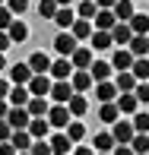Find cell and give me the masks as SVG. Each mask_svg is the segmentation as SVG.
Here are the masks:
<instances>
[{
    "instance_id": "27",
    "label": "cell",
    "mask_w": 149,
    "mask_h": 155,
    "mask_svg": "<svg viewBox=\"0 0 149 155\" xmlns=\"http://www.w3.org/2000/svg\"><path fill=\"white\" fill-rule=\"evenodd\" d=\"M114 16H117V22H130V19L137 16V10H133V3H130V0H117Z\"/></svg>"
},
{
    "instance_id": "21",
    "label": "cell",
    "mask_w": 149,
    "mask_h": 155,
    "mask_svg": "<svg viewBox=\"0 0 149 155\" xmlns=\"http://www.w3.org/2000/svg\"><path fill=\"white\" fill-rule=\"evenodd\" d=\"M137 108H140V98L133 92H124L117 98V111H120V114H137Z\"/></svg>"
},
{
    "instance_id": "3",
    "label": "cell",
    "mask_w": 149,
    "mask_h": 155,
    "mask_svg": "<svg viewBox=\"0 0 149 155\" xmlns=\"http://www.w3.org/2000/svg\"><path fill=\"white\" fill-rule=\"evenodd\" d=\"M73 63H70V57H60V60H54V67H51V79L54 82H70L73 79Z\"/></svg>"
},
{
    "instance_id": "17",
    "label": "cell",
    "mask_w": 149,
    "mask_h": 155,
    "mask_svg": "<svg viewBox=\"0 0 149 155\" xmlns=\"http://www.w3.org/2000/svg\"><path fill=\"white\" fill-rule=\"evenodd\" d=\"M6 101L13 104V108H25V104L32 101V92H29V86H13V92H10V98Z\"/></svg>"
},
{
    "instance_id": "34",
    "label": "cell",
    "mask_w": 149,
    "mask_h": 155,
    "mask_svg": "<svg viewBox=\"0 0 149 155\" xmlns=\"http://www.w3.org/2000/svg\"><path fill=\"white\" fill-rule=\"evenodd\" d=\"M130 29H133V35H149V16L146 13H137L130 19Z\"/></svg>"
},
{
    "instance_id": "45",
    "label": "cell",
    "mask_w": 149,
    "mask_h": 155,
    "mask_svg": "<svg viewBox=\"0 0 149 155\" xmlns=\"http://www.w3.org/2000/svg\"><path fill=\"white\" fill-rule=\"evenodd\" d=\"M10 108H13V104L6 101V98H0V120H6V117H10Z\"/></svg>"
},
{
    "instance_id": "54",
    "label": "cell",
    "mask_w": 149,
    "mask_h": 155,
    "mask_svg": "<svg viewBox=\"0 0 149 155\" xmlns=\"http://www.w3.org/2000/svg\"><path fill=\"white\" fill-rule=\"evenodd\" d=\"M19 155H32V152H19Z\"/></svg>"
},
{
    "instance_id": "28",
    "label": "cell",
    "mask_w": 149,
    "mask_h": 155,
    "mask_svg": "<svg viewBox=\"0 0 149 155\" xmlns=\"http://www.w3.org/2000/svg\"><path fill=\"white\" fill-rule=\"evenodd\" d=\"M117 117H120L117 101H108V104H102V108H98V120H105V124H117Z\"/></svg>"
},
{
    "instance_id": "25",
    "label": "cell",
    "mask_w": 149,
    "mask_h": 155,
    "mask_svg": "<svg viewBox=\"0 0 149 155\" xmlns=\"http://www.w3.org/2000/svg\"><path fill=\"white\" fill-rule=\"evenodd\" d=\"M25 108H29V114H32V117H48L51 104H48V98H38V95H32V101L25 104Z\"/></svg>"
},
{
    "instance_id": "53",
    "label": "cell",
    "mask_w": 149,
    "mask_h": 155,
    "mask_svg": "<svg viewBox=\"0 0 149 155\" xmlns=\"http://www.w3.org/2000/svg\"><path fill=\"white\" fill-rule=\"evenodd\" d=\"M57 6H70V0H57Z\"/></svg>"
},
{
    "instance_id": "50",
    "label": "cell",
    "mask_w": 149,
    "mask_h": 155,
    "mask_svg": "<svg viewBox=\"0 0 149 155\" xmlns=\"http://www.w3.org/2000/svg\"><path fill=\"white\" fill-rule=\"evenodd\" d=\"M10 45H13V41H10V35H6V32H0V54H3Z\"/></svg>"
},
{
    "instance_id": "19",
    "label": "cell",
    "mask_w": 149,
    "mask_h": 155,
    "mask_svg": "<svg viewBox=\"0 0 149 155\" xmlns=\"http://www.w3.org/2000/svg\"><path fill=\"white\" fill-rule=\"evenodd\" d=\"M48 143H51L54 155H70V149H73V143H70V136H67V133H54Z\"/></svg>"
},
{
    "instance_id": "31",
    "label": "cell",
    "mask_w": 149,
    "mask_h": 155,
    "mask_svg": "<svg viewBox=\"0 0 149 155\" xmlns=\"http://www.w3.org/2000/svg\"><path fill=\"white\" fill-rule=\"evenodd\" d=\"M67 108H70V114H73V117H83V114L89 111V101H86V95H73Z\"/></svg>"
},
{
    "instance_id": "4",
    "label": "cell",
    "mask_w": 149,
    "mask_h": 155,
    "mask_svg": "<svg viewBox=\"0 0 149 155\" xmlns=\"http://www.w3.org/2000/svg\"><path fill=\"white\" fill-rule=\"evenodd\" d=\"M29 67H32V73H35V76H51V67H54V60L48 57L45 51H35L32 57H29Z\"/></svg>"
},
{
    "instance_id": "23",
    "label": "cell",
    "mask_w": 149,
    "mask_h": 155,
    "mask_svg": "<svg viewBox=\"0 0 149 155\" xmlns=\"http://www.w3.org/2000/svg\"><path fill=\"white\" fill-rule=\"evenodd\" d=\"M6 35H10V41H13V45H22V41L29 38V25H25V22H19V19H16V22H13L10 29H6Z\"/></svg>"
},
{
    "instance_id": "5",
    "label": "cell",
    "mask_w": 149,
    "mask_h": 155,
    "mask_svg": "<svg viewBox=\"0 0 149 155\" xmlns=\"http://www.w3.org/2000/svg\"><path fill=\"white\" fill-rule=\"evenodd\" d=\"M32 67H29V63H13V67H10V82H13V86H29V82H32Z\"/></svg>"
},
{
    "instance_id": "29",
    "label": "cell",
    "mask_w": 149,
    "mask_h": 155,
    "mask_svg": "<svg viewBox=\"0 0 149 155\" xmlns=\"http://www.w3.org/2000/svg\"><path fill=\"white\" fill-rule=\"evenodd\" d=\"M133 76H137L140 82H149V57H137L133 60V70H130Z\"/></svg>"
},
{
    "instance_id": "43",
    "label": "cell",
    "mask_w": 149,
    "mask_h": 155,
    "mask_svg": "<svg viewBox=\"0 0 149 155\" xmlns=\"http://www.w3.org/2000/svg\"><path fill=\"white\" fill-rule=\"evenodd\" d=\"M133 95L140 98V104H149V82H140V86H137V92H133Z\"/></svg>"
},
{
    "instance_id": "30",
    "label": "cell",
    "mask_w": 149,
    "mask_h": 155,
    "mask_svg": "<svg viewBox=\"0 0 149 155\" xmlns=\"http://www.w3.org/2000/svg\"><path fill=\"white\" fill-rule=\"evenodd\" d=\"M111 45H114L111 32H92V48H95V51H108Z\"/></svg>"
},
{
    "instance_id": "12",
    "label": "cell",
    "mask_w": 149,
    "mask_h": 155,
    "mask_svg": "<svg viewBox=\"0 0 149 155\" xmlns=\"http://www.w3.org/2000/svg\"><path fill=\"white\" fill-rule=\"evenodd\" d=\"M10 143L16 146V152H32V146H35V139H32V133H29V130H13V136H10Z\"/></svg>"
},
{
    "instance_id": "47",
    "label": "cell",
    "mask_w": 149,
    "mask_h": 155,
    "mask_svg": "<svg viewBox=\"0 0 149 155\" xmlns=\"http://www.w3.org/2000/svg\"><path fill=\"white\" fill-rule=\"evenodd\" d=\"M10 92H13V86L6 79H0V98H10Z\"/></svg>"
},
{
    "instance_id": "51",
    "label": "cell",
    "mask_w": 149,
    "mask_h": 155,
    "mask_svg": "<svg viewBox=\"0 0 149 155\" xmlns=\"http://www.w3.org/2000/svg\"><path fill=\"white\" fill-rule=\"evenodd\" d=\"M73 155H95V152H92L89 146H76V149H73Z\"/></svg>"
},
{
    "instance_id": "11",
    "label": "cell",
    "mask_w": 149,
    "mask_h": 155,
    "mask_svg": "<svg viewBox=\"0 0 149 155\" xmlns=\"http://www.w3.org/2000/svg\"><path fill=\"white\" fill-rule=\"evenodd\" d=\"M70 86H73V92H76V95L89 92V89H92V73H89V70H76L73 79H70Z\"/></svg>"
},
{
    "instance_id": "1",
    "label": "cell",
    "mask_w": 149,
    "mask_h": 155,
    "mask_svg": "<svg viewBox=\"0 0 149 155\" xmlns=\"http://www.w3.org/2000/svg\"><path fill=\"white\" fill-rule=\"evenodd\" d=\"M111 136H114L117 146H130L133 136H137V130H133V120H117L114 127H111Z\"/></svg>"
},
{
    "instance_id": "22",
    "label": "cell",
    "mask_w": 149,
    "mask_h": 155,
    "mask_svg": "<svg viewBox=\"0 0 149 155\" xmlns=\"http://www.w3.org/2000/svg\"><path fill=\"white\" fill-rule=\"evenodd\" d=\"M114 95H117V86H114V82H98V86H95V98L102 104L114 101Z\"/></svg>"
},
{
    "instance_id": "40",
    "label": "cell",
    "mask_w": 149,
    "mask_h": 155,
    "mask_svg": "<svg viewBox=\"0 0 149 155\" xmlns=\"http://www.w3.org/2000/svg\"><path fill=\"white\" fill-rule=\"evenodd\" d=\"M16 22V19H13V13H10V6H0V32H6L10 29V25Z\"/></svg>"
},
{
    "instance_id": "55",
    "label": "cell",
    "mask_w": 149,
    "mask_h": 155,
    "mask_svg": "<svg viewBox=\"0 0 149 155\" xmlns=\"http://www.w3.org/2000/svg\"><path fill=\"white\" fill-rule=\"evenodd\" d=\"M3 3H6V0H0V6H3Z\"/></svg>"
},
{
    "instance_id": "35",
    "label": "cell",
    "mask_w": 149,
    "mask_h": 155,
    "mask_svg": "<svg viewBox=\"0 0 149 155\" xmlns=\"http://www.w3.org/2000/svg\"><path fill=\"white\" fill-rule=\"evenodd\" d=\"M57 10H60L57 0H41V3H38V16L41 19H51V22H54V16H57Z\"/></svg>"
},
{
    "instance_id": "32",
    "label": "cell",
    "mask_w": 149,
    "mask_h": 155,
    "mask_svg": "<svg viewBox=\"0 0 149 155\" xmlns=\"http://www.w3.org/2000/svg\"><path fill=\"white\" fill-rule=\"evenodd\" d=\"M114 136L111 133H95V152H114Z\"/></svg>"
},
{
    "instance_id": "37",
    "label": "cell",
    "mask_w": 149,
    "mask_h": 155,
    "mask_svg": "<svg viewBox=\"0 0 149 155\" xmlns=\"http://www.w3.org/2000/svg\"><path fill=\"white\" fill-rule=\"evenodd\" d=\"M130 149L137 152V155H149V133H137L133 143H130Z\"/></svg>"
},
{
    "instance_id": "36",
    "label": "cell",
    "mask_w": 149,
    "mask_h": 155,
    "mask_svg": "<svg viewBox=\"0 0 149 155\" xmlns=\"http://www.w3.org/2000/svg\"><path fill=\"white\" fill-rule=\"evenodd\" d=\"M76 13H80V19H89V22H92V19L98 16V3H95V0H83Z\"/></svg>"
},
{
    "instance_id": "46",
    "label": "cell",
    "mask_w": 149,
    "mask_h": 155,
    "mask_svg": "<svg viewBox=\"0 0 149 155\" xmlns=\"http://www.w3.org/2000/svg\"><path fill=\"white\" fill-rule=\"evenodd\" d=\"M0 155H19V152H16L13 143H0Z\"/></svg>"
},
{
    "instance_id": "10",
    "label": "cell",
    "mask_w": 149,
    "mask_h": 155,
    "mask_svg": "<svg viewBox=\"0 0 149 155\" xmlns=\"http://www.w3.org/2000/svg\"><path fill=\"white\" fill-rule=\"evenodd\" d=\"M73 86L70 82H54V89H51V101L54 104H70V98H73Z\"/></svg>"
},
{
    "instance_id": "15",
    "label": "cell",
    "mask_w": 149,
    "mask_h": 155,
    "mask_svg": "<svg viewBox=\"0 0 149 155\" xmlns=\"http://www.w3.org/2000/svg\"><path fill=\"white\" fill-rule=\"evenodd\" d=\"M54 22H57V29H60V32H70V29H73V22H76L73 6H60L57 16H54Z\"/></svg>"
},
{
    "instance_id": "9",
    "label": "cell",
    "mask_w": 149,
    "mask_h": 155,
    "mask_svg": "<svg viewBox=\"0 0 149 155\" xmlns=\"http://www.w3.org/2000/svg\"><path fill=\"white\" fill-rule=\"evenodd\" d=\"M51 89H54V79H51V76H32V82H29V92L38 95V98L51 95Z\"/></svg>"
},
{
    "instance_id": "48",
    "label": "cell",
    "mask_w": 149,
    "mask_h": 155,
    "mask_svg": "<svg viewBox=\"0 0 149 155\" xmlns=\"http://www.w3.org/2000/svg\"><path fill=\"white\" fill-rule=\"evenodd\" d=\"M111 155H137V152H133L130 146H114V152H111Z\"/></svg>"
},
{
    "instance_id": "44",
    "label": "cell",
    "mask_w": 149,
    "mask_h": 155,
    "mask_svg": "<svg viewBox=\"0 0 149 155\" xmlns=\"http://www.w3.org/2000/svg\"><path fill=\"white\" fill-rule=\"evenodd\" d=\"M10 136H13V127L6 120H0V143H10Z\"/></svg>"
},
{
    "instance_id": "14",
    "label": "cell",
    "mask_w": 149,
    "mask_h": 155,
    "mask_svg": "<svg viewBox=\"0 0 149 155\" xmlns=\"http://www.w3.org/2000/svg\"><path fill=\"white\" fill-rule=\"evenodd\" d=\"M114 86H117V92L124 95V92H137V86H140V79L130 73V70H124V73H117V79H114Z\"/></svg>"
},
{
    "instance_id": "52",
    "label": "cell",
    "mask_w": 149,
    "mask_h": 155,
    "mask_svg": "<svg viewBox=\"0 0 149 155\" xmlns=\"http://www.w3.org/2000/svg\"><path fill=\"white\" fill-rule=\"evenodd\" d=\"M0 70H6V57H3V54H0Z\"/></svg>"
},
{
    "instance_id": "42",
    "label": "cell",
    "mask_w": 149,
    "mask_h": 155,
    "mask_svg": "<svg viewBox=\"0 0 149 155\" xmlns=\"http://www.w3.org/2000/svg\"><path fill=\"white\" fill-rule=\"evenodd\" d=\"M6 6H10V13H13V16H19V13H25V10H29V0H6Z\"/></svg>"
},
{
    "instance_id": "39",
    "label": "cell",
    "mask_w": 149,
    "mask_h": 155,
    "mask_svg": "<svg viewBox=\"0 0 149 155\" xmlns=\"http://www.w3.org/2000/svg\"><path fill=\"white\" fill-rule=\"evenodd\" d=\"M133 130L137 133H149V114L146 111H137V114H133Z\"/></svg>"
},
{
    "instance_id": "6",
    "label": "cell",
    "mask_w": 149,
    "mask_h": 155,
    "mask_svg": "<svg viewBox=\"0 0 149 155\" xmlns=\"http://www.w3.org/2000/svg\"><path fill=\"white\" fill-rule=\"evenodd\" d=\"M6 124H10L13 130H29V124H32L29 108H10V117H6Z\"/></svg>"
},
{
    "instance_id": "56",
    "label": "cell",
    "mask_w": 149,
    "mask_h": 155,
    "mask_svg": "<svg viewBox=\"0 0 149 155\" xmlns=\"http://www.w3.org/2000/svg\"><path fill=\"white\" fill-rule=\"evenodd\" d=\"M98 155H108V152H98Z\"/></svg>"
},
{
    "instance_id": "2",
    "label": "cell",
    "mask_w": 149,
    "mask_h": 155,
    "mask_svg": "<svg viewBox=\"0 0 149 155\" xmlns=\"http://www.w3.org/2000/svg\"><path fill=\"white\" fill-rule=\"evenodd\" d=\"M48 120H51V127H57V130H67V127L73 124V114H70L67 104H54V108L48 111Z\"/></svg>"
},
{
    "instance_id": "7",
    "label": "cell",
    "mask_w": 149,
    "mask_h": 155,
    "mask_svg": "<svg viewBox=\"0 0 149 155\" xmlns=\"http://www.w3.org/2000/svg\"><path fill=\"white\" fill-rule=\"evenodd\" d=\"M54 48H57L60 57H73V51H76V38H73V32H57Z\"/></svg>"
},
{
    "instance_id": "49",
    "label": "cell",
    "mask_w": 149,
    "mask_h": 155,
    "mask_svg": "<svg viewBox=\"0 0 149 155\" xmlns=\"http://www.w3.org/2000/svg\"><path fill=\"white\" fill-rule=\"evenodd\" d=\"M95 3H98V10H114L117 0H95Z\"/></svg>"
},
{
    "instance_id": "20",
    "label": "cell",
    "mask_w": 149,
    "mask_h": 155,
    "mask_svg": "<svg viewBox=\"0 0 149 155\" xmlns=\"http://www.w3.org/2000/svg\"><path fill=\"white\" fill-rule=\"evenodd\" d=\"M111 70H114V67H111V60H95L89 73H92V79H95V82H108Z\"/></svg>"
},
{
    "instance_id": "33",
    "label": "cell",
    "mask_w": 149,
    "mask_h": 155,
    "mask_svg": "<svg viewBox=\"0 0 149 155\" xmlns=\"http://www.w3.org/2000/svg\"><path fill=\"white\" fill-rule=\"evenodd\" d=\"M70 32H73L76 41H80V38H92V22H89V19H76Z\"/></svg>"
},
{
    "instance_id": "18",
    "label": "cell",
    "mask_w": 149,
    "mask_h": 155,
    "mask_svg": "<svg viewBox=\"0 0 149 155\" xmlns=\"http://www.w3.org/2000/svg\"><path fill=\"white\" fill-rule=\"evenodd\" d=\"M111 38H114V45H130L133 41V29H130V22H117L114 29H111Z\"/></svg>"
},
{
    "instance_id": "13",
    "label": "cell",
    "mask_w": 149,
    "mask_h": 155,
    "mask_svg": "<svg viewBox=\"0 0 149 155\" xmlns=\"http://www.w3.org/2000/svg\"><path fill=\"white\" fill-rule=\"evenodd\" d=\"M70 63H73V70H92V48H76Z\"/></svg>"
},
{
    "instance_id": "16",
    "label": "cell",
    "mask_w": 149,
    "mask_h": 155,
    "mask_svg": "<svg viewBox=\"0 0 149 155\" xmlns=\"http://www.w3.org/2000/svg\"><path fill=\"white\" fill-rule=\"evenodd\" d=\"M114 25H117L114 10H98V16H95V32H111Z\"/></svg>"
},
{
    "instance_id": "24",
    "label": "cell",
    "mask_w": 149,
    "mask_h": 155,
    "mask_svg": "<svg viewBox=\"0 0 149 155\" xmlns=\"http://www.w3.org/2000/svg\"><path fill=\"white\" fill-rule=\"evenodd\" d=\"M127 48H130L133 57H146V54H149V35H133V41Z\"/></svg>"
},
{
    "instance_id": "41",
    "label": "cell",
    "mask_w": 149,
    "mask_h": 155,
    "mask_svg": "<svg viewBox=\"0 0 149 155\" xmlns=\"http://www.w3.org/2000/svg\"><path fill=\"white\" fill-rule=\"evenodd\" d=\"M32 155H54V149H51V143H45V139H35Z\"/></svg>"
},
{
    "instance_id": "38",
    "label": "cell",
    "mask_w": 149,
    "mask_h": 155,
    "mask_svg": "<svg viewBox=\"0 0 149 155\" xmlns=\"http://www.w3.org/2000/svg\"><path fill=\"white\" fill-rule=\"evenodd\" d=\"M63 133L70 136V143H80V139L86 136V127H83V120H73V124H70V127H67Z\"/></svg>"
},
{
    "instance_id": "26",
    "label": "cell",
    "mask_w": 149,
    "mask_h": 155,
    "mask_svg": "<svg viewBox=\"0 0 149 155\" xmlns=\"http://www.w3.org/2000/svg\"><path fill=\"white\" fill-rule=\"evenodd\" d=\"M48 130H51V120H45V117H32V124H29L32 139H45V136H48Z\"/></svg>"
},
{
    "instance_id": "8",
    "label": "cell",
    "mask_w": 149,
    "mask_h": 155,
    "mask_svg": "<svg viewBox=\"0 0 149 155\" xmlns=\"http://www.w3.org/2000/svg\"><path fill=\"white\" fill-rule=\"evenodd\" d=\"M133 54H130V48H117L114 54H111V67L117 70V73H124V70H133Z\"/></svg>"
}]
</instances>
